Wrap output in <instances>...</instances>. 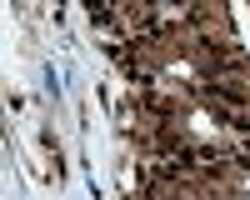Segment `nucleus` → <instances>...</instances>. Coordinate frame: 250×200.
Masks as SVG:
<instances>
[]
</instances>
